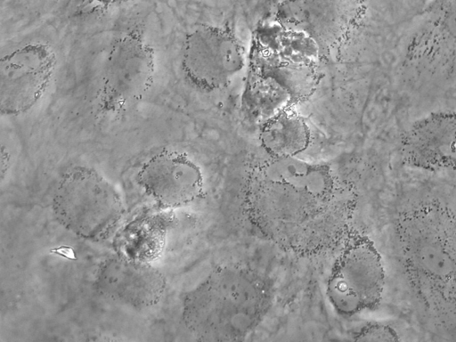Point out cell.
Masks as SVG:
<instances>
[{"label": "cell", "instance_id": "cell-9", "mask_svg": "<svg viewBox=\"0 0 456 342\" xmlns=\"http://www.w3.org/2000/svg\"><path fill=\"white\" fill-rule=\"evenodd\" d=\"M243 66V50L229 31L200 26L186 35L181 67L185 77L195 86L205 90L224 87Z\"/></svg>", "mask_w": 456, "mask_h": 342}, {"label": "cell", "instance_id": "cell-11", "mask_svg": "<svg viewBox=\"0 0 456 342\" xmlns=\"http://www.w3.org/2000/svg\"><path fill=\"white\" fill-rule=\"evenodd\" d=\"M138 183L159 204L179 207L198 199L203 191L200 168L185 154L162 151L148 159L137 175Z\"/></svg>", "mask_w": 456, "mask_h": 342}, {"label": "cell", "instance_id": "cell-15", "mask_svg": "<svg viewBox=\"0 0 456 342\" xmlns=\"http://www.w3.org/2000/svg\"><path fill=\"white\" fill-rule=\"evenodd\" d=\"M290 96L289 88L275 77L256 75L246 91V104L251 115L267 121L284 110Z\"/></svg>", "mask_w": 456, "mask_h": 342}, {"label": "cell", "instance_id": "cell-13", "mask_svg": "<svg viewBox=\"0 0 456 342\" xmlns=\"http://www.w3.org/2000/svg\"><path fill=\"white\" fill-rule=\"evenodd\" d=\"M259 139L271 157H295L307 147L310 131L298 115L284 110L265 122Z\"/></svg>", "mask_w": 456, "mask_h": 342}, {"label": "cell", "instance_id": "cell-8", "mask_svg": "<svg viewBox=\"0 0 456 342\" xmlns=\"http://www.w3.org/2000/svg\"><path fill=\"white\" fill-rule=\"evenodd\" d=\"M365 0H284L276 18L285 28L307 35L319 53H335L365 16Z\"/></svg>", "mask_w": 456, "mask_h": 342}, {"label": "cell", "instance_id": "cell-2", "mask_svg": "<svg viewBox=\"0 0 456 342\" xmlns=\"http://www.w3.org/2000/svg\"><path fill=\"white\" fill-rule=\"evenodd\" d=\"M358 197L354 185L328 165L271 157L251 170L245 208L266 240L289 252L314 256L353 232Z\"/></svg>", "mask_w": 456, "mask_h": 342}, {"label": "cell", "instance_id": "cell-17", "mask_svg": "<svg viewBox=\"0 0 456 342\" xmlns=\"http://www.w3.org/2000/svg\"><path fill=\"white\" fill-rule=\"evenodd\" d=\"M135 1L136 0H74L72 12L76 16H87Z\"/></svg>", "mask_w": 456, "mask_h": 342}, {"label": "cell", "instance_id": "cell-5", "mask_svg": "<svg viewBox=\"0 0 456 342\" xmlns=\"http://www.w3.org/2000/svg\"><path fill=\"white\" fill-rule=\"evenodd\" d=\"M385 259L367 235L353 232L344 241L326 285V296L340 316L375 309L386 285Z\"/></svg>", "mask_w": 456, "mask_h": 342}, {"label": "cell", "instance_id": "cell-12", "mask_svg": "<svg viewBox=\"0 0 456 342\" xmlns=\"http://www.w3.org/2000/svg\"><path fill=\"white\" fill-rule=\"evenodd\" d=\"M96 286L105 297L135 308H144L159 301L166 280L161 273L147 264L112 257L100 267Z\"/></svg>", "mask_w": 456, "mask_h": 342}, {"label": "cell", "instance_id": "cell-3", "mask_svg": "<svg viewBox=\"0 0 456 342\" xmlns=\"http://www.w3.org/2000/svg\"><path fill=\"white\" fill-rule=\"evenodd\" d=\"M272 303L265 277L241 266H220L186 294L183 319L200 340H240L259 325Z\"/></svg>", "mask_w": 456, "mask_h": 342}, {"label": "cell", "instance_id": "cell-16", "mask_svg": "<svg viewBox=\"0 0 456 342\" xmlns=\"http://www.w3.org/2000/svg\"><path fill=\"white\" fill-rule=\"evenodd\" d=\"M354 341H399L400 332L392 325L384 322H370L354 333Z\"/></svg>", "mask_w": 456, "mask_h": 342}, {"label": "cell", "instance_id": "cell-10", "mask_svg": "<svg viewBox=\"0 0 456 342\" xmlns=\"http://www.w3.org/2000/svg\"><path fill=\"white\" fill-rule=\"evenodd\" d=\"M399 155L411 168L456 172V112L436 111L412 123L402 134Z\"/></svg>", "mask_w": 456, "mask_h": 342}, {"label": "cell", "instance_id": "cell-1", "mask_svg": "<svg viewBox=\"0 0 456 342\" xmlns=\"http://www.w3.org/2000/svg\"><path fill=\"white\" fill-rule=\"evenodd\" d=\"M388 240L395 288L414 323L434 339L456 341V191L395 192Z\"/></svg>", "mask_w": 456, "mask_h": 342}, {"label": "cell", "instance_id": "cell-7", "mask_svg": "<svg viewBox=\"0 0 456 342\" xmlns=\"http://www.w3.org/2000/svg\"><path fill=\"white\" fill-rule=\"evenodd\" d=\"M57 57L42 41L19 45L0 59V113L18 117L29 112L53 80Z\"/></svg>", "mask_w": 456, "mask_h": 342}, {"label": "cell", "instance_id": "cell-6", "mask_svg": "<svg viewBox=\"0 0 456 342\" xmlns=\"http://www.w3.org/2000/svg\"><path fill=\"white\" fill-rule=\"evenodd\" d=\"M53 208L68 230L86 239H101L116 226L122 204L112 185L95 170L77 167L61 176Z\"/></svg>", "mask_w": 456, "mask_h": 342}, {"label": "cell", "instance_id": "cell-14", "mask_svg": "<svg viewBox=\"0 0 456 342\" xmlns=\"http://www.w3.org/2000/svg\"><path fill=\"white\" fill-rule=\"evenodd\" d=\"M430 28L410 49L415 56L445 49L456 54V0H434L429 10Z\"/></svg>", "mask_w": 456, "mask_h": 342}, {"label": "cell", "instance_id": "cell-4", "mask_svg": "<svg viewBox=\"0 0 456 342\" xmlns=\"http://www.w3.org/2000/svg\"><path fill=\"white\" fill-rule=\"evenodd\" d=\"M155 73L154 49L140 31L117 36L104 60L96 113L108 119L126 116L147 96Z\"/></svg>", "mask_w": 456, "mask_h": 342}]
</instances>
